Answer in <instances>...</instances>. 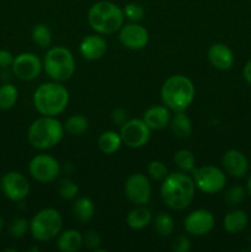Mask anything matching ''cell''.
Masks as SVG:
<instances>
[{
    "instance_id": "cell-1",
    "label": "cell",
    "mask_w": 251,
    "mask_h": 252,
    "mask_svg": "<svg viewBox=\"0 0 251 252\" xmlns=\"http://www.w3.org/2000/svg\"><path fill=\"white\" fill-rule=\"evenodd\" d=\"M194 193L196 185L187 172H171L161 181L160 197L172 211H182L191 206Z\"/></svg>"
},
{
    "instance_id": "cell-2",
    "label": "cell",
    "mask_w": 251,
    "mask_h": 252,
    "mask_svg": "<svg viewBox=\"0 0 251 252\" xmlns=\"http://www.w3.org/2000/svg\"><path fill=\"white\" fill-rule=\"evenodd\" d=\"M194 95V84L191 79L181 74L169 76L164 81L160 90L162 103L174 112L186 111L193 102Z\"/></svg>"
},
{
    "instance_id": "cell-3",
    "label": "cell",
    "mask_w": 251,
    "mask_h": 252,
    "mask_svg": "<svg viewBox=\"0 0 251 252\" xmlns=\"http://www.w3.org/2000/svg\"><path fill=\"white\" fill-rule=\"evenodd\" d=\"M69 105V91L58 81L43 83L34 90L33 106L41 116L57 117Z\"/></svg>"
},
{
    "instance_id": "cell-4",
    "label": "cell",
    "mask_w": 251,
    "mask_h": 252,
    "mask_svg": "<svg viewBox=\"0 0 251 252\" xmlns=\"http://www.w3.org/2000/svg\"><path fill=\"white\" fill-rule=\"evenodd\" d=\"M123 10L115 2L101 0L91 5L88 11V22L100 34H112L125 25Z\"/></svg>"
},
{
    "instance_id": "cell-5",
    "label": "cell",
    "mask_w": 251,
    "mask_h": 252,
    "mask_svg": "<svg viewBox=\"0 0 251 252\" xmlns=\"http://www.w3.org/2000/svg\"><path fill=\"white\" fill-rule=\"evenodd\" d=\"M64 126L57 117L41 116L31 123L27 130V140L37 150H48L62 142Z\"/></svg>"
},
{
    "instance_id": "cell-6",
    "label": "cell",
    "mask_w": 251,
    "mask_h": 252,
    "mask_svg": "<svg viewBox=\"0 0 251 252\" xmlns=\"http://www.w3.org/2000/svg\"><path fill=\"white\" fill-rule=\"evenodd\" d=\"M43 70L53 81L64 83L75 73V58L63 46L49 47L43 58Z\"/></svg>"
},
{
    "instance_id": "cell-7",
    "label": "cell",
    "mask_w": 251,
    "mask_h": 252,
    "mask_svg": "<svg viewBox=\"0 0 251 252\" xmlns=\"http://www.w3.org/2000/svg\"><path fill=\"white\" fill-rule=\"evenodd\" d=\"M63 229V217L56 208H43L37 212L30 220V231L34 240L47 243L61 234Z\"/></svg>"
},
{
    "instance_id": "cell-8",
    "label": "cell",
    "mask_w": 251,
    "mask_h": 252,
    "mask_svg": "<svg viewBox=\"0 0 251 252\" xmlns=\"http://www.w3.org/2000/svg\"><path fill=\"white\" fill-rule=\"evenodd\" d=\"M192 179L197 189L207 194L218 193L226 184V176L223 170L213 165L194 167L192 171Z\"/></svg>"
},
{
    "instance_id": "cell-9",
    "label": "cell",
    "mask_w": 251,
    "mask_h": 252,
    "mask_svg": "<svg viewBox=\"0 0 251 252\" xmlns=\"http://www.w3.org/2000/svg\"><path fill=\"white\" fill-rule=\"evenodd\" d=\"M121 138L126 147L139 149L148 144L152 135V129L148 127L143 118H130L121 126Z\"/></svg>"
},
{
    "instance_id": "cell-10",
    "label": "cell",
    "mask_w": 251,
    "mask_h": 252,
    "mask_svg": "<svg viewBox=\"0 0 251 252\" xmlns=\"http://www.w3.org/2000/svg\"><path fill=\"white\" fill-rule=\"evenodd\" d=\"M61 164L52 155L38 154L31 159L29 164L30 175L41 184H49L58 179L61 174Z\"/></svg>"
},
{
    "instance_id": "cell-11",
    "label": "cell",
    "mask_w": 251,
    "mask_h": 252,
    "mask_svg": "<svg viewBox=\"0 0 251 252\" xmlns=\"http://www.w3.org/2000/svg\"><path fill=\"white\" fill-rule=\"evenodd\" d=\"M125 196L134 206H147L152 199V185L144 174H132L125 184Z\"/></svg>"
},
{
    "instance_id": "cell-12",
    "label": "cell",
    "mask_w": 251,
    "mask_h": 252,
    "mask_svg": "<svg viewBox=\"0 0 251 252\" xmlns=\"http://www.w3.org/2000/svg\"><path fill=\"white\" fill-rule=\"evenodd\" d=\"M12 73L22 81L34 80L43 70V62L34 53L24 52L16 56L12 62Z\"/></svg>"
},
{
    "instance_id": "cell-13",
    "label": "cell",
    "mask_w": 251,
    "mask_h": 252,
    "mask_svg": "<svg viewBox=\"0 0 251 252\" xmlns=\"http://www.w3.org/2000/svg\"><path fill=\"white\" fill-rule=\"evenodd\" d=\"M1 191L6 198L14 202H21L29 196L30 182L24 174L19 171H9L1 177Z\"/></svg>"
},
{
    "instance_id": "cell-14",
    "label": "cell",
    "mask_w": 251,
    "mask_h": 252,
    "mask_svg": "<svg viewBox=\"0 0 251 252\" xmlns=\"http://www.w3.org/2000/svg\"><path fill=\"white\" fill-rule=\"evenodd\" d=\"M118 39L123 47L132 51L145 48L149 43V32L138 22L125 24L118 31Z\"/></svg>"
},
{
    "instance_id": "cell-15",
    "label": "cell",
    "mask_w": 251,
    "mask_h": 252,
    "mask_svg": "<svg viewBox=\"0 0 251 252\" xmlns=\"http://www.w3.org/2000/svg\"><path fill=\"white\" fill-rule=\"evenodd\" d=\"M216 225V219L212 212L207 209H196L185 218L184 228L189 235L204 236L211 233Z\"/></svg>"
},
{
    "instance_id": "cell-16",
    "label": "cell",
    "mask_w": 251,
    "mask_h": 252,
    "mask_svg": "<svg viewBox=\"0 0 251 252\" xmlns=\"http://www.w3.org/2000/svg\"><path fill=\"white\" fill-rule=\"evenodd\" d=\"M79 52L86 61H98L107 52V42L100 33L89 34V36L84 37L83 41L80 42Z\"/></svg>"
},
{
    "instance_id": "cell-17",
    "label": "cell",
    "mask_w": 251,
    "mask_h": 252,
    "mask_svg": "<svg viewBox=\"0 0 251 252\" xmlns=\"http://www.w3.org/2000/svg\"><path fill=\"white\" fill-rule=\"evenodd\" d=\"M221 165L226 174L235 179H241L249 171V160L240 150L230 149L224 153L221 158Z\"/></svg>"
},
{
    "instance_id": "cell-18",
    "label": "cell",
    "mask_w": 251,
    "mask_h": 252,
    "mask_svg": "<svg viewBox=\"0 0 251 252\" xmlns=\"http://www.w3.org/2000/svg\"><path fill=\"white\" fill-rule=\"evenodd\" d=\"M208 61L218 70H229L234 64V53L223 43H214L208 49Z\"/></svg>"
},
{
    "instance_id": "cell-19",
    "label": "cell",
    "mask_w": 251,
    "mask_h": 252,
    "mask_svg": "<svg viewBox=\"0 0 251 252\" xmlns=\"http://www.w3.org/2000/svg\"><path fill=\"white\" fill-rule=\"evenodd\" d=\"M171 120V112L165 105H155L148 108L143 115V121L152 130H161L167 127Z\"/></svg>"
},
{
    "instance_id": "cell-20",
    "label": "cell",
    "mask_w": 251,
    "mask_h": 252,
    "mask_svg": "<svg viewBox=\"0 0 251 252\" xmlns=\"http://www.w3.org/2000/svg\"><path fill=\"white\" fill-rule=\"evenodd\" d=\"M83 246V235L76 229L61 231L57 236V248L62 252H76Z\"/></svg>"
},
{
    "instance_id": "cell-21",
    "label": "cell",
    "mask_w": 251,
    "mask_h": 252,
    "mask_svg": "<svg viewBox=\"0 0 251 252\" xmlns=\"http://www.w3.org/2000/svg\"><path fill=\"white\" fill-rule=\"evenodd\" d=\"M153 221V216L150 209L147 206H135L134 208L128 212L126 217V223L133 230H142L147 228Z\"/></svg>"
},
{
    "instance_id": "cell-22",
    "label": "cell",
    "mask_w": 251,
    "mask_h": 252,
    "mask_svg": "<svg viewBox=\"0 0 251 252\" xmlns=\"http://www.w3.org/2000/svg\"><path fill=\"white\" fill-rule=\"evenodd\" d=\"M248 223L249 217L246 212L241 211V209H235V211L226 213V216L224 217L223 226L226 233L239 234L248 226Z\"/></svg>"
},
{
    "instance_id": "cell-23",
    "label": "cell",
    "mask_w": 251,
    "mask_h": 252,
    "mask_svg": "<svg viewBox=\"0 0 251 252\" xmlns=\"http://www.w3.org/2000/svg\"><path fill=\"white\" fill-rule=\"evenodd\" d=\"M71 211H73L74 218L79 223H88L89 220H91L94 218V214H95V204H94L93 199H90L89 197H79V198H76L74 201Z\"/></svg>"
},
{
    "instance_id": "cell-24",
    "label": "cell",
    "mask_w": 251,
    "mask_h": 252,
    "mask_svg": "<svg viewBox=\"0 0 251 252\" xmlns=\"http://www.w3.org/2000/svg\"><path fill=\"white\" fill-rule=\"evenodd\" d=\"M170 129L172 134L176 138H187L192 133V121L189 120L188 116L185 113V111L181 112H175L174 116H171L170 120Z\"/></svg>"
},
{
    "instance_id": "cell-25",
    "label": "cell",
    "mask_w": 251,
    "mask_h": 252,
    "mask_svg": "<svg viewBox=\"0 0 251 252\" xmlns=\"http://www.w3.org/2000/svg\"><path fill=\"white\" fill-rule=\"evenodd\" d=\"M122 144L123 142L121 134L115 130H106V132L101 133L97 139V147L103 154H115L116 152L120 150Z\"/></svg>"
},
{
    "instance_id": "cell-26",
    "label": "cell",
    "mask_w": 251,
    "mask_h": 252,
    "mask_svg": "<svg viewBox=\"0 0 251 252\" xmlns=\"http://www.w3.org/2000/svg\"><path fill=\"white\" fill-rule=\"evenodd\" d=\"M153 226L154 230L157 231V235L162 236V238H167L174 233L175 229V220L172 218L171 214L165 213V212H160L154 219H153Z\"/></svg>"
},
{
    "instance_id": "cell-27",
    "label": "cell",
    "mask_w": 251,
    "mask_h": 252,
    "mask_svg": "<svg viewBox=\"0 0 251 252\" xmlns=\"http://www.w3.org/2000/svg\"><path fill=\"white\" fill-rule=\"evenodd\" d=\"M64 130L70 135H83L89 129V120L83 115H73L64 123Z\"/></svg>"
},
{
    "instance_id": "cell-28",
    "label": "cell",
    "mask_w": 251,
    "mask_h": 252,
    "mask_svg": "<svg viewBox=\"0 0 251 252\" xmlns=\"http://www.w3.org/2000/svg\"><path fill=\"white\" fill-rule=\"evenodd\" d=\"M19 97V90L15 85L5 83L0 86V110H10L16 103Z\"/></svg>"
},
{
    "instance_id": "cell-29",
    "label": "cell",
    "mask_w": 251,
    "mask_h": 252,
    "mask_svg": "<svg viewBox=\"0 0 251 252\" xmlns=\"http://www.w3.org/2000/svg\"><path fill=\"white\" fill-rule=\"evenodd\" d=\"M174 161L180 171L182 172H192L196 167V159L191 150L180 149L175 153Z\"/></svg>"
},
{
    "instance_id": "cell-30",
    "label": "cell",
    "mask_w": 251,
    "mask_h": 252,
    "mask_svg": "<svg viewBox=\"0 0 251 252\" xmlns=\"http://www.w3.org/2000/svg\"><path fill=\"white\" fill-rule=\"evenodd\" d=\"M31 37L34 43L41 48H49L52 44V32L44 24H36L31 31Z\"/></svg>"
},
{
    "instance_id": "cell-31",
    "label": "cell",
    "mask_w": 251,
    "mask_h": 252,
    "mask_svg": "<svg viewBox=\"0 0 251 252\" xmlns=\"http://www.w3.org/2000/svg\"><path fill=\"white\" fill-rule=\"evenodd\" d=\"M58 193L64 201H71V199H75L76 196H78L79 187L73 180L63 179L59 181Z\"/></svg>"
},
{
    "instance_id": "cell-32",
    "label": "cell",
    "mask_w": 251,
    "mask_h": 252,
    "mask_svg": "<svg viewBox=\"0 0 251 252\" xmlns=\"http://www.w3.org/2000/svg\"><path fill=\"white\" fill-rule=\"evenodd\" d=\"M122 10L123 15H125V19H127L130 22H139L145 16L144 7L139 2H128Z\"/></svg>"
},
{
    "instance_id": "cell-33",
    "label": "cell",
    "mask_w": 251,
    "mask_h": 252,
    "mask_svg": "<svg viewBox=\"0 0 251 252\" xmlns=\"http://www.w3.org/2000/svg\"><path fill=\"white\" fill-rule=\"evenodd\" d=\"M148 175L155 181H162L169 175L167 166L160 160H153L148 165Z\"/></svg>"
},
{
    "instance_id": "cell-34",
    "label": "cell",
    "mask_w": 251,
    "mask_h": 252,
    "mask_svg": "<svg viewBox=\"0 0 251 252\" xmlns=\"http://www.w3.org/2000/svg\"><path fill=\"white\" fill-rule=\"evenodd\" d=\"M27 230H30V221H27V219L22 218V217L15 218L9 226V234L14 239L24 238Z\"/></svg>"
},
{
    "instance_id": "cell-35",
    "label": "cell",
    "mask_w": 251,
    "mask_h": 252,
    "mask_svg": "<svg viewBox=\"0 0 251 252\" xmlns=\"http://www.w3.org/2000/svg\"><path fill=\"white\" fill-rule=\"evenodd\" d=\"M245 198V189L241 186H233L225 192V202L229 206H238Z\"/></svg>"
},
{
    "instance_id": "cell-36",
    "label": "cell",
    "mask_w": 251,
    "mask_h": 252,
    "mask_svg": "<svg viewBox=\"0 0 251 252\" xmlns=\"http://www.w3.org/2000/svg\"><path fill=\"white\" fill-rule=\"evenodd\" d=\"M101 243H102V240H101V236L97 231L88 230L85 235H83V245H85L90 250L97 251L100 249Z\"/></svg>"
},
{
    "instance_id": "cell-37",
    "label": "cell",
    "mask_w": 251,
    "mask_h": 252,
    "mask_svg": "<svg viewBox=\"0 0 251 252\" xmlns=\"http://www.w3.org/2000/svg\"><path fill=\"white\" fill-rule=\"evenodd\" d=\"M171 249L175 252H188L191 250V241L187 236L179 235L172 241Z\"/></svg>"
},
{
    "instance_id": "cell-38",
    "label": "cell",
    "mask_w": 251,
    "mask_h": 252,
    "mask_svg": "<svg viewBox=\"0 0 251 252\" xmlns=\"http://www.w3.org/2000/svg\"><path fill=\"white\" fill-rule=\"evenodd\" d=\"M111 120H112V122L115 123V125L120 126L121 127V126L125 125V123L128 121L127 111L123 110V108L121 107L115 108V110L111 112Z\"/></svg>"
},
{
    "instance_id": "cell-39",
    "label": "cell",
    "mask_w": 251,
    "mask_h": 252,
    "mask_svg": "<svg viewBox=\"0 0 251 252\" xmlns=\"http://www.w3.org/2000/svg\"><path fill=\"white\" fill-rule=\"evenodd\" d=\"M15 57L12 56V53L6 49H0V68L6 69L9 66L12 65V62H14Z\"/></svg>"
},
{
    "instance_id": "cell-40",
    "label": "cell",
    "mask_w": 251,
    "mask_h": 252,
    "mask_svg": "<svg viewBox=\"0 0 251 252\" xmlns=\"http://www.w3.org/2000/svg\"><path fill=\"white\" fill-rule=\"evenodd\" d=\"M243 76L245 79V81L251 85V61H249L248 63L245 64L243 69Z\"/></svg>"
},
{
    "instance_id": "cell-41",
    "label": "cell",
    "mask_w": 251,
    "mask_h": 252,
    "mask_svg": "<svg viewBox=\"0 0 251 252\" xmlns=\"http://www.w3.org/2000/svg\"><path fill=\"white\" fill-rule=\"evenodd\" d=\"M246 186H248V191H249V193L251 194V175H250V177H249V180H248V185H246Z\"/></svg>"
},
{
    "instance_id": "cell-42",
    "label": "cell",
    "mask_w": 251,
    "mask_h": 252,
    "mask_svg": "<svg viewBox=\"0 0 251 252\" xmlns=\"http://www.w3.org/2000/svg\"><path fill=\"white\" fill-rule=\"evenodd\" d=\"M2 228H4V219H2V217L0 216V233H1Z\"/></svg>"
},
{
    "instance_id": "cell-43",
    "label": "cell",
    "mask_w": 251,
    "mask_h": 252,
    "mask_svg": "<svg viewBox=\"0 0 251 252\" xmlns=\"http://www.w3.org/2000/svg\"><path fill=\"white\" fill-rule=\"evenodd\" d=\"M0 192H1V182H0Z\"/></svg>"
},
{
    "instance_id": "cell-44",
    "label": "cell",
    "mask_w": 251,
    "mask_h": 252,
    "mask_svg": "<svg viewBox=\"0 0 251 252\" xmlns=\"http://www.w3.org/2000/svg\"><path fill=\"white\" fill-rule=\"evenodd\" d=\"M250 241H251V236H250Z\"/></svg>"
}]
</instances>
